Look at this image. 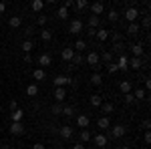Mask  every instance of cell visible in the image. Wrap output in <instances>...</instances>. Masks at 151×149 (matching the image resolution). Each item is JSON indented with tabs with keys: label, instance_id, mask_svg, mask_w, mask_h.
Returning a JSON list of instances; mask_svg holds the SVG:
<instances>
[{
	"label": "cell",
	"instance_id": "1",
	"mask_svg": "<svg viewBox=\"0 0 151 149\" xmlns=\"http://www.w3.org/2000/svg\"><path fill=\"white\" fill-rule=\"evenodd\" d=\"M52 83H55V89H57V87H65V85H73V87H77V81L70 79V77H67V75H57Z\"/></svg>",
	"mask_w": 151,
	"mask_h": 149
},
{
	"label": "cell",
	"instance_id": "2",
	"mask_svg": "<svg viewBox=\"0 0 151 149\" xmlns=\"http://www.w3.org/2000/svg\"><path fill=\"white\" fill-rule=\"evenodd\" d=\"M85 60L91 65V69H93V71H99V69H101V65H99V60H101V58H99V55H97L95 50H91V53L87 55V58H85Z\"/></svg>",
	"mask_w": 151,
	"mask_h": 149
},
{
	"label": "cell",
	"instance_id": "3",
	"mask_svg": "<svg viewBox=\"0 0 151 149\" xmlns=\"http://www.w3.org/2000/svg\"><path fill=\"white\" fill-rule=\"evenodd\" d=\"M123 16H125V20H129V24H131V22H135V20L139 18V10H137L135 6H129L127 10L123 12Z\"/></svg>",
	"mask_w": 151,
	"mask_h": 149
},
{
	"label": "cell",
	"instance_id": "4",
	"mask_svg": "<svg viewBox=\"0 0 151 149\" xmlns=\"http://www.w3.org/2000/svg\"><path fill=\"white\" fill-rule=\"evenodd\" d=\"M58 135H60L63 139H67V141H69V139L75 135V129H73L70 125H63L60 129H58Z\"/></svg>",
	"mask_w": 151,
	"mask_h": 149
},
{
	"label": "cell",
	"instance_id": "5",
	"mask_svg": "<svg viewBox=\"0 0 151 149\" xmlns=\"http://www.w3.org/2000/svg\"><path fill=\"white\" fill-rule=\"evenodd\" d=\"M109 129H111V135H113L115 139H121L125 133H127V129H125L123 125H111Z\"/></svg>",
	"mask_w": 151,
	"mask_h": 149
},
{
	"label": "cell",
	"instance_id": "6",
	"mask_svg": "<svg viewBox=\"0 0 151 149\" xmlns=\"http://www.w3.org/2000/svg\"><path fill=\"white\" fill-rule=\"evenodd\" d=\"M69 30L73 32V35H81V32H83V22L79 20V18L70 20V24H69Z\"/></svg>",
	"mask_w": 151,
	"mask_h": 149
},
{
	"label": "cell",
	"instance_id": "7",
	"mask_svg": "<svg viewBox=\"0 0 151 149\" xmlns=\"http://www.w3.org/2000/svg\"><path fill=\"white\" fill-rule=\"evenodd\" d=\"M117 69L123 71V73H125V71H129V57L125 55V53H123V55L119 57V60H117Z\"/></svg>",
	"mask_w": 151,
	"mask_h": 149
},
{
	"label": "cell",
	"instance_id": "8",
	"mask_svg": "<svg viewBox=\"0 0 151 149\" xmlns=\"http://www.w3.org/2000/svg\"><path fill=\"white\" fill-rule=\"evenodd\" d=\"M89 6H91L93 16H99V18H101V14L105 12V4H103V2H93V4H89Z\"/></svg>",
	"mask_w": 151,
	"mask_h": 149
},
{
	"label": "cell",
	"instance_id": "9",
	"mask_svg": "<svg viewBox=\"0 0 151 149\" xmlns=\"http://www.w3.org/2000/svg\"><path fill=\"white\" fill-rule=\"evenodd\" d=\"M36 60H38L40 69H45V67H50V63H52V58H50V55H48V53H42V55L36 58Z\"/></svg>",
	"mask_w": 151,
	"mask_h": 149
},
{
	"label": "cell",
	"instance_id": "10",
	"mask_svg": "<svg viewBox=\"0 0 151 149\" xmlns=\"http://www.w3.org/2000/svg\"><path fill=\"white\" fill-rule=\"evenodd\" d=\"M89 125H91V119L87 115H79L77 117V127L79 129H89Z\"/></svg>",
	"mask_w": 151,
	"mask_h": 149
},
{
	"label": "cell",
	"instance_id": "11",
	"mask_svg": "<svg viewBox=\"0 0 151 149\" xmlns=\"http://www.w3.org/2000/svg\"><path fill=\"white\" fill-rule=\"evenodd\" d=\"M95 36H97V40H99V42H105V40H107V38L111 36V32H109L107 28H97Z\"/></svg>",
	"mask_w": 151,
	"mask_h": 149
},
{
	"label": "cell",
	"instance_id": "12",
	"mask_svg": "<svg viewBox=\"0 0 151 149\" xmlns=\"http://www.w3.org/2000/svg\"><path fill=\"white\" fill-rule=\"evenodd\" d=\"M22 117H24V111H22V109H16V111H12V113H10L12 123H22Z\"/></svg>",
	"mask_w": 151,
	"mask_h": 149
},
{
	"label": "cell",
	"instance_id": "13",
	"mask_svg": "<svg viewBox=\"0 0 151 149\" xmlns=\"http://www.w3.org/2000/svg\"><path fill=\"white\" fill-rule=\"evenodd\" d=\"M55 99H57V103H63V101L67 99V93H65V87H57V89H55Z\"/></svg>",
	"mask_w": 151,
	"mask_h": 149
},
{
	"label": "cell",
	"instance_id": "14",
	"mask_svg": "<svg viewBox=\"0 0 151 149\" xmlns=\"http://www.w3.org/2000/svg\"><path fill=\"white\" fill-rule=\"evenodd\" d=\"M10 133L12 135H22L24 133V125L22 123H10Z\"/></svg>",
	"mask_w": 151,
	"mask_h": 149
},
{
	"label": "cell",
	"instance_id": "15",
	"mask_svg": "<svg viewBox=\"0 0 151 149\" xmlns=\"http://www.w3.org/2000/svg\"><path fill=\"white\" fill-rule=\"evenodd\" d=\"M93 143L97 145V147H107V137H105L103 133H99V135L93 137Z\"/></svg>",
	"mask_w": 151,
	"mask_h": 149
},
{
	"label": "cell",
	"instance_id": "16",
	"mask_svg": "<svg viewBox=\"0 0 151 149\" xmlns=\"http://www.w3.org/2000/svg\"><path fill=\"white\" fill-rule=\"evenodd\" d=\"M141 67H143V60H141L139 57H133V58H129V69H135V71H139Z\"/></svg>",
	"mask_w": 151,
	"mask_h": 149
},
{
	"label": "cell",
	"instance_id": "17",
	"mask_svg": "<svg viewBox=\"0 0 151 149\" xmlns=\"http://www.w3.org/2000/svg\"><path fill=\"white\" fill-rule=\"evenodd\" d=\"M60 57H63V60H73V57H75V50H73V46H67V48H63Z\"/></svg>",
	"mask_w": 151,
	"mask_h": 149
},
{
	"label": "cell",
	"instance_id": "18",
	"mask_svg": "<svg viewBox=\"0 0 151 149\" xmlns=\"http://www.w3.org/2000/svg\"><path fill=\"white\" fill-rule=\"evenodd\" d=\"M101 111L105 113V117H109V113H113V111H115V105L107 101V103H103V105H101Z\"/></svg>",
	"mask_w": 151,
	"mask_h": 149
},
{
	"label": "cell",
	"instance_id": "19",
	"mask_svg": "<svg viewBox=\"0 0 151 149\" xmlns=\"http://www.w3.org/2000/svg\"><path fill=\"white\" fill-rule=\"evenodd\" d=\"M20 24H22V18H20V16H10V18H8V26H10V28H18Z\"/></svg>",
	"mask_w": 151,
	"mask_h": 149
},
{
	"label": "cell",
	"instance_id": "20",
	"mask_svg": "<svg viewBox=\"0 0 151 149\" xmlns=\"http://www.w3.org/2000/svg\"><path fill=\"white\" fill-rule=\"evenodd\" d=\"M97 125H99V129H109V127H111V119L103 115V117H101V119L97 121Z\"/></svg>",
	"mask_w": 151,
	"mask_h": 149
},
{
	"label": "cell",
	"instance_id": "21",
	"mask_svg": "<svg viewBox=\"0 0 151 149\" xmlns=\"http://www.w3.org/2000/svg\"><path fill=\"white\" fill-rule=\"evenodd\" d=\"M127 35H129V36L139 35V24H137V22H131V24L127 26Z\"/></svg>",
	"mask_w": 151,
	"mask_h": 149
},
{
	"label": "cell",
	"instance_id": "22",
	"mask_svg": "<svg viewBox=\"0 0 151 149\" xmlns=\"http://www.w3.org/2000/svg\"><path fill=\"white\" fill-rule=\"evenodd\" d=\"M119 91L123 93V95L131 93V83H129V81H121V83H119Z\"/></svg>",
	"mask_w": 151,
	"mask_h": 149
},
{
	"label": "cell",
	"instance_id": "23",
	"mask_svg": "<svg viewBox=\"0 0 151 149\" xmlns=\"http://www.w3.org/2000/svg\"><path fill=\"white\" fill-rule=\"evenodd\" d=\"M99 24H101V18L91 14V16H89V28H95V30H97V28H99Z\"/></svg>",
	"mask_w": 151,
	"mask_h": 149
},
{
	"label": "cell",
	"instance_id": "24",
	"mask_svg": "<svg viewBox=\"0 0 151 149\" xmlns=\"http://www.w3.org/2000/svg\"><path fill=\"white\" fill-rule=\"evenodd\" d=\"M131 95H133V99H135V101H141V99H145V97H147L145 89H135V91L131 93Z\"/></svg>",
	"mask_w": 151,
	"mask_h": 149
},
{
	"label": "cell",
	"instance_id": "25",
	"mask_svg": "<svg viewBox=\"0 0 151 149\" xmlns=\"http://www.w3.org/2000/svg\"><path fill=\"white\" fill-rule=\"evenodd\" d=\"M91 139H93L91 131H89V129H81V143H89Z\"/></svg>",
	"mask_w": 151,
	"mask_h": 149
},
{
	"label": "cell",
	"instance_id": "26",
	"mask_svg": "<svg viewBox=\"0 0 151 149\" xmlns=\"http://www.w3.org/2000/svg\"><path fill=\"white\" fill-rule=\"evenodd\" d=\"M32 77H35L36 81H45L47 79V73H45V69H35L32 71Z\"/></svg>",
	"mask_w": 151,
	"mask_h": 149
},
{
	"label": "cell",
	"instance_id": "27",
	"mask_svg": "<svg viewBox=\"0 0 151 149\" xmlns=\"http://www.w3.org/2000/svg\"><path fill=\"white\" fill-rule=\"evenodd\" d=\"M75 113H77V111H75L73 105H65V107H63V115H65V117H75Z\"/></svg>",
	"mask_w": 151,
	"mask_h": 149
},
{
	"label": "cell",
	"instance_id": "28",
	"mask_svg": "<svg viewBox=\"0 0 151 149\" xmlns=\"http://www.w3.org/2000/svg\"><path fill=\"white\" fill-rule=\"evenodd\" d=\"M57 16L60 18V20H67V18H69V10H67L65 6H58V10H57Z\"/></svg>",
	"mask_w": 151,
	"mask_h": 149
},
{
	"label": "cell",
	"instance_id": "29",
	"mask_svg": "<svg viewBox=\"0 0 151 149\" xmlns=\"http://www.w3.org/2000/svg\"><path fill=\"white\" fill-rule=\"evenodd\" d=\"M85 48H87V42H85V40H77L75 46H73V50H75V53H83Z\"/></svg>",
	"mask_w": 151,
	"mask_h": 149
},
{
	"label": "cell",
	"instance_id": "30",
	"mask_svg": "<svg viewBox=\"0 0 151 149\" xmlns=\"http://www.w3.org/2000/svg\"><path fill=\"white\" fill-rule=\"evenodd\" d=\"M26 95H28V97H36V95H38V87H36L35 83L26 87Z\"/></svg>",
	"mask_w": 151,
	"mask_h": 149
},
{
	"label": "cell",
	"instance_id": "31",
	"mask_svg": "<svg viewBox=\"0 0 151 149\" xmlns=\"http://www.w3.org/2000/svg\"><path fill=\"white\" fill-rule=\"evenodd\" d=\"M30 8H32L35 12H40L42 8H45V2H42V0H35V2L30 4Z\"/></svg>",
	"mask_w": 151,
	"mask_h": 149
},
{
	"label": "cell",
	"instance_id": "32",
	"mask_svg": "<svg viewBox=\"0 0 151 149\" xmlns=\"http://www.w3.org/2000/svg\"><path fill=\"white\" fill-rule=\"evenodd\" d=\"M22 50H24V55H28V53L32 50V40H30V38H24V42H22Z\"/></svg>",
	"mask_w": 151,
	"mask_h": 149
},
{
	"label": "cell",
	"instance_id": "33",
	"mask_svg": "<svg viewBox=\"0 0 151 149\" xmlns=\"http://www.w3.org/2000/svg\"><path fill=\"white\" fill-rule=\"evenodd\" d=\"M91 105H93V107H101V105H103L101 95H91Z\"/></svg>",
	"mask_w": 151,
	"mask_h": 149
},
{
	"label": "cell",
	"instance_id": "34",
	"mask_svg": "<svg viewBox=\"0 0 151 149\" xmlns=\"http://www.w3.org/2000/svg\"><path fill=\"white\" fill-rule=\"evenodd\" d=\"M131 53H133L135 57L141 58V55H143V46H141V45H133V46H131Z\"/></svg>",
	"mask_w": 151,
	"mask_h": 149
},
{
	"label": "cell",
	"instance_id": "35",
	"mask_svg": "<svg viewBox=\"0 0 151 149\" xmlns=\"http://www.w3.org/2000/svg\"><path fill=\"white\" fill-rule=\"evenodd\" d=\"M75 8H77V10H85V8H89V2H87V0H77V2H75Z\"/></svg>",
	"mask_w": 151,
	"mask_h": 149
},
{
	"label": "cell",
	"instance_id": "36",
	"mask_svg": "<svg viewBox=\"0 0 151 149\" xmlns=\"http://www.w3.org/2000/svg\"><path fill=\"white\" fill-rule=\"evenodd\" d=\"M83 63H85V58L81 57V53H75V57H73V65L79 67V65H83Z\"/></svg>",
	"mask_w": 151,
	"mask_h": 149
},
{
	"label": "cell",
	"instance_id": "37",
	"mask_svg": "<svg viewBox=\"0 0 151 149\" xmlns=\"http://www.w3.org/2000/svg\"><path fill=\"white\" fill-rule=\"evenodd\" d=\"M91 83H93V85H101V83H103V77H101L99 73H93V75H91Z\"/></svg>",
	"mask_w": 151,
	"mask_h": 149
},
{
	"label": "cell",
	"instance_id": "38",
	"mask_svg": "<svg viewBox=\"0 0 151 149\" xmlns=\"http://www.w3.org/2000/svg\"><path fill=\"white\" fill-rule=\"evenodd\" d=\"M107 18H109L111 22H117V18H119V12H117V10H109V14H107Z\"/></svg>",
	"mask_w": 151,
	"mask_h": 149
},
{
	"label": "cell",
	"instance_id": "39",
	"mask_svg": "<svg viewBox=\"0 0 151 149\" xmlns=\"http://www.w3.org/2000/svg\"><path fill=\"white\" fill-rule=\"evenodd\" d=\"M40 38H42L45 42H48V40L52 38V32H50V30H42V32H40Z\"/></svg>",
	"mask_w": 151,
	"mask_h": 149
},
{
	"label": "cell",
	"instance_id": "40",
	"mask_svg": "<svg viewBox=\"0 0 151 149\" xmlns=\"http://www.w3.org/2000/svg\"><path fill=\"white\" fill-rule=\"evenodd\" d=\"M55 115H63V105L60 103H57V105H52V109H50Z\"/></svg>",
	"mask_w": 151,
	"mask_h": 149
},
{
	"label": "cell",
	"instance_id": "41",
	"mask_svg": "<svg viewBox=\"0 0 151 149\" xmlns=\"http://www.w3.org/2000/svg\"><path fill=\"white\" fill-rule=\"evenodd\" d=\"M99 58H103L105 63H111L113 60V53H103V57H99Z\"/></svg>",
	"mask_w": 151,
	"mask_h": 149
},
{
	"label": "cell",
	"instance_id": "42",
	"mask_svg": "<svg viewBox=\"0 0 151 149\" xmlns=\"http://www.w3.org/2000/svg\"><path fill=\"white\" fill-rule=\"evenodd\" d=\"M123 97H125V103H129V105H133V103H135V99H133V95H131V93L123 95Z\"/></svg>",
	"mask_w": 151,
	"mask_h": 149
},
{
	"label": "cell",
	"instance_id": "43",
	"mask_svg": "<svg viewBox=\"0 0 151 149\" xmlns=\"http://www.w3.org/2000/svg\"><path fill=\"white\" fill-rule=\"evenodd\" d=\"M113 50H115V53H121V55H123V50H125V46L121 45V42H117V45H115V48H113Z\"/></svg>",
	"mask_w": 151,
	"mask_h": 149
},
{
	"label": "cell",
	"instance_id": "44",
	"mask_svg": "<svg viewBox=\"0 0 151 149\" xmlns=\"http://www.w3.org/2000/svg\"><path fill=\"white\" fill-rule=\"evenodd\" d=\"M8 109H10V113H12V111H16V109H18L16 101H10V103H8Z\"/></svg>",
	"mask_w": 151,
	"mask_h": 149
},
{
	"label": "cell",
	"instance_id": "45",
	"mask_svg": "<svg viewBox=\"0 0 151 149\" xmlns=\"http://www.w3.org/2000/svg\"><path fill=\"white\" fill-rule=\"evenodd\" d=\"M38 24H40V26H45V24H47V16H45V14H40V16H38Z\"/></svg>",
	"mask_w": 151,
	"mask_h": 149
},
{
	"label": "cell",
	"instance_id": "46",
	"mask_svg": "<svg viewBox=\"0 0 151 149\" xmlns=\"http://www.w3.org/2000/svg\"><path fill=\"white\" fill-rule=\"evenodd\" d=\"M141 127H143V129H149V127H151V121H149V119H143Z\"/></svg>",
	"mask_w": 151,
	"mask_h": 149
},
{
	"label": "cell",
	"instance_id": "47",
	"mask_svg": "<svg viewBox=\"0 0 151 149\" xmlns=\"http://www.w3.org/2000/svg\"><path fill=\"white\" fill-rule=\"evenodd\" d=\"M111 38H113V42H115V45H117V42H121V35H119V32H115Z\"/></svg>",
	"mask_w": 151,
	"mask_h": 149
},
{
	"label": "cell",
	"instance_id": "48",
	"mask_svg": "<svg viewBox=\"0 0 151 149\" xmlns=\"http://www.w3.org/2000/svg\"><path fill=\"white\" fill-rule=\"evenodd\" d=\"M107 71H109L111 75H115V73H117L119 69H117V65H109V69H107Z\"/></svg>",
	"mask_w": 151,
	"mask_h": 149
},
{
	"label": "cell",
	"instance_id": "49",
	"mask_svg": "<svg viewBox=\"0 0 151 149\" xmlns=\"http://www.w3.org/2000/svg\"><path fill=\"white\" fill-rule=\"evenodd\" d=\"M63 6H65V8H67V10H69V8H73V6H75V2H73V0H67V2H65V4H63Z\"/></svg>",
	"mask_w": 151,
	"mask_h": 149
},
{
	"label": "cell",
	"instance_id": "50",
	"mask_svg": "<svg viewBox=\"0 0 151 149\" xmlns=\"http://www.w3.org/2000/svg\"><path fill=\"white\" fill-rule=\"evenodd\" d=\"M149 24H151L149 16H145V18H143V28H149Z\"/></svg>",
	"mask_w": 151,
	"mask_h": 149
},
{
	"label": "cell",
	"instance_id": "51",
	"mask_svg": "<svg viewBox=\"0 0 151 149\" xmlns=\"http://www.w3.org/2000/svg\"><path fill=\"white\" fill-rule=\"evenodd\" d=\"M151 89V81H149V77H145V93Z\"/></svg>",
	"mask_w": 151,
	"mask_h": 149
},
{
	"label": "cell",
	"instance_id": "52",
	"mask_svg": "<svg viewBox=\"0 0 151 149\" xmlns=\"http://www.w3.org/2000/svg\"><path fill=\"white\" fill-rule=\"evenodd\" d=\"M143 139H145V143H151V133L149 131H145V137Z\"/></svg>",
	"mask_w": 151,
	"mask_h": 149
},
{
	"label": "cell",
	"instance_id": "53",
	"mask_svg": "<svg viewBox=\"0 0 151 149\" xmlns=\"http://www.w3.org/2000/svg\"><path fill=\"white\" fill-rule=\"evenodd\" d=\"M4 12H6V4H4V2H0V14H4Z\"/></svg>",
	"mask_w": 151,
	"mask_h": 149
},
{
	"label": "cell",
	"instance_id": "54",
	"mask_svg": "<svg viewBox=\"0 0 151 149\" xmlns=\"http://www.w3.org/2000/svg\"><path fill=\"white\" fill-rule=\"evenodd\" d=\"M24 63H26V65L32 63V57H30V55H24Z\"/></svg>",
	"mask_w": 151,
	"mask_h": 149
},
{
	"label": "cell",
	"instance_id": "55",
	"mask_svg": "<svg viewBox=\"0 0 151 149\" xmlns=\"http://www.w3.org/2000/svg\"><path fill=\"white\" fill-rule=\"evenodd\" d=\"M32 149H45V145H42V143H35V145H32Z\"/></svg>",
	"mask_w": 151,
	"mask_h": 149
},
{
	"label": "cell",
	"instance_id": "56",
	"mask_svg": "<svg viewBox=\"0 0 151 149\" xmlns=\"http://www.w3.org/2000/svg\"><path fill=\"white\" fill-rule=\"evenodd\" d=\"M73 149H85V145H83V143H75V145H73Z\"/></svg>",
	"mask_w": 151,
	"mask_h": 149
},
{
	"label": "cell",
	"instance_id": "57",
	"mask_svg": "<svg viewBox=\"0 0 151 149\" xmlns=\"http://www.w3.org/2000/svg\"><path fill=\"white\" fill-rule=\"evenodd\" d=\"M95 32H97L95 28H89V32H87V35H89V36H91V38H93V36H95Z\"/></svg>",
	"mask_w": 151,
	"mask_h": 149
},
{
	"label": "cell",
	"instance_id": "58",
	"mask_svg": "<svg viewBox=\"0 0 151 149\" xmlns=\"http://www.w3.org/2000/svg\"><path fill=\"white\" fill-rule=\"evenodd\" d=\"M0 149H10V145H8V143H2V145H0Z\"/></svg>",
	"mask_w": 151,
	"mask_h": 149
},
{
	"label": "cell",
	"instance_id": "59",
	"mask_svg": "<svg viewBox=\"0 0 151 149\" xmlns=\"http://www.w3.org/2000/svg\"><path fill=\"white\" fill-rule=\"evenodd\" d=\"M119 149H131L129 145H119Z\"/></svg>",
	"mask_w": 151,
	"mask_h": 149
},
{
	"label": "cell",
	"instance_id": "60",
	"mask_svg": "<svg viewBox=\"0 0 151 149\" xmlns=\"http://www.w3.org/2000/svg\"><path fill=\"white\" fill-rule=\"evenodd\" d=\"M117 149H119V147H117Z\"/></svg>",
	"mask_w": 151,
	"mask_h": 149
}]
</instances>
